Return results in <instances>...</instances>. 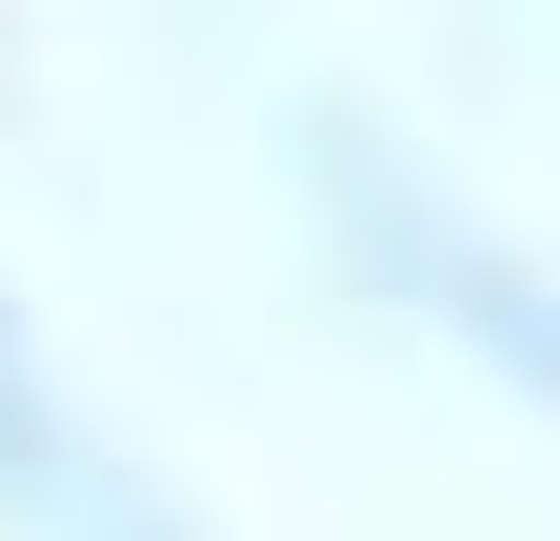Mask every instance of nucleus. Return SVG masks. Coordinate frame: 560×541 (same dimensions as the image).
<instances>
[{
	"instance_id": "nucleus-1",
	"label": "nucleus",
	"mask_w": 560,
	"mask_h": 541,
	"mask_svg": "<svg viewBox=\"0 0 560 541\" xmlns=\"http://www.w3.org/2000/svg\"><path fill=\"white\" fill-rule=\"evenodd\" d=\"M0 541H200L180 482H161V461H140L101 401L40 361L21 281H0Z\"/></svg>"
},
{
	"instance_id": "nucleus-2",
	"label": "nucleus",
	"mask_w": 560,
	"mask_h": 541,
	"mask_svg": "<svg viewBox=\"0 0 560 541\" xmlns=\"http://www.w3.org/2000/svg\"><path fill=\"white\" fill-rule=\"evenodd\" d=\"M340 221H361V261H381L420 321H441L460 361H501L540 422H560V281H540V261H501L480 221H441V200H400L381 161H340Z\"/></svg>"
}]
</instances>
